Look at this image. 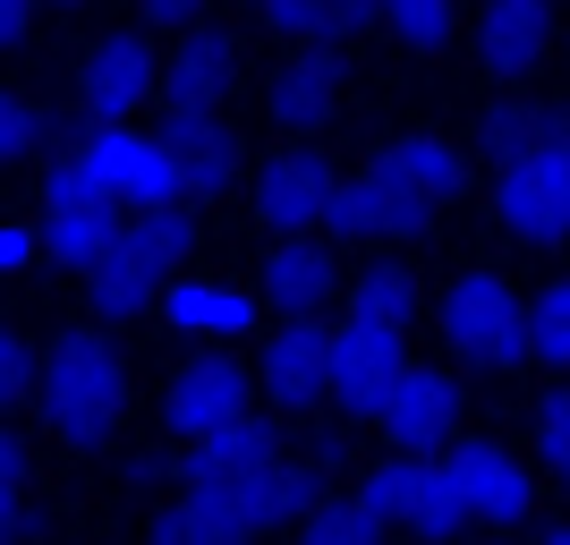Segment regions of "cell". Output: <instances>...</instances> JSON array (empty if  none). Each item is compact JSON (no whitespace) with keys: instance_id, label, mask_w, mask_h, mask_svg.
Here are the masks:
<instances>
[{"instance_id":"23","label":"cell","mask_w":570,"mask_h":545,"mask_svg":"<svg viewBox=\"0 0 570 545\" xmlns=\"http://www.w3.org/2000/svg\"><path fill=\"white\" fill-rule=\"evenodd\" d=\"M366 18H375L392 43L434 51V43H452V35H460V0H366Z\"/></svg>"},{"instance_id":"19","label":"cell","mask_w":570,"mask_h":545,"mask_svg":"<svg viewBox=\"0 0 570 545\" xmlns=\"http://www.w3.org/2000/svg\"><path fill=\"white\" fill-rule=\"evenodd\" d=\"M145 95H154V51H145L137 35L95 43V60H86V111L95 119H128Z\"/></svg>"},{"instance_id":"11","label":"cell","mask_w":570,"mask_h":545,"mask_svg":"<svg viewBox=\"0 0 570 545\" xmlns=\"http://www.w3.org/2000/svg\"><path fill=\"white\" fill-rule=\"evenodd\" d=\"M86 171L119 205H163V196H188L179 188V163H170L163 137H137L128 119H102V137H86Z\"/></svg>"},{"instance_id":"12","label":"cell","mask_w":570,"mask_h":545,"mask_svg":"<svg viewBox=\"0 0 570 545\" xmlns=\"http://www.w3.org/2000/svg\"><path fill=\"white\" fill-rule=\"evenodd\" d=\"M401 341L409 332H392V324H366V315H350V324H333V376H324V392H333L350 418H375V401H383V383L401 376L409 358H401Z\"/></svg>"},{"instance_id":"9","label":"cell","mask_w":570,"mask_h":545,"mask_svg":"<svg viewBox=\"0 0 570 545\" xmlns=\"http://www.w3.org/2000/svg\"><path fill=\"white\" fill-rule=\"evenodd\" d=\"M111 231H119V196L86 171V154H69V163L43 179V239H51V256H60V264H95Z\"/></svg>"},{"instance_id":"21","label":"cell","mask_w":570,"mask_h":545,"mask_svg":"<svg viewBox=\"0 0 570 545\" xmlns=\"http://www.w3.org/2000/svg\"><path fill=\"white\" fill-rule=\"evenodd\" d=\"M230 69H238L230 35H188L179 60H170V111H214L230 95Z\"/></svg>"},{"instance_id":"30","label":"cell","mask_w":570,"mask_h":545,"mask_svg":"<svg viewBox=\"0 0 570 545\" xmlns=\"http://www.w3.org/2000/svg\"><path fill=\"white\" fill-rule=\"evenodd\" d=\"M537 460H546L553 477H570V383L537 401Z\"/></svg>"},{"instance_id":"27","label":"cell","mask_w":570,"mask_h":545,"mask_svg":"<svg viewBox=\"0 0 570 545\" xmlns=\"http://www.w3.org/2000/svg\"><path fill=\"white\" fill-rule=\"evenodd\" d=\"M307 545H383V520L366 503H307Z\"/></svg>"},{"instance_id":"14","label":"cell","mask_w":570,"mask_h":545,"mask_svg":"<svg viewBox=\"0 0 570 545\" xmlns=\"http://www.w3.org/2000/svg\"><path fill=\"white\" fill-rule=\"evenodd\" d=\"M230 418H247V376H238L230 358H188V367L170 376V427L188 435V444H205V435H222Z\"/></svg>"},{"instance_id":"15","label":"cell","mask_w":570,"mask_h":545,"mask_svg":"<svg viewBox=\"0 0 570 545\" xmlns=\"http://www.w3.org/2000/svg\"><path fill=\"white\" fill-rule=\"evenodd\" d=\"M333 376V324L324 315H289L273 341H264V383H273V401L282 409H307Z\"/></svg>"},{"instance_id":"8","label":"cell","mask_w":570,"mask_h":545,"mask_svg":"<svg viewBox=\"0 0 570 545\" xmlns=\"http://www.w3.org/2000/svg\"><path fill=\"white\" fill-rule=\"evenodd\" d=\"M434 460H443V477H452V495H460V520H485V528L528 520L537 477H528V460H520L511 444H485V435H469V444H460V435H452Z\"/></svg>"},{"instance_id":"34","label":"cell","mask_w":570,"mask_h":545,"mask_svg":"<svg viewBox=\"0 0 570 545\" xmlns=\"http://www.w3.org/2000/svg\"><path fill=\"white\" fill-rule=\"evenodd\" d=\"M26 256H35V239H26V231H9V222H0V273H18Z\"/></svg>"},{"instance_id":"7","label":"cell","mask_w":570,"mask_h":545,"mask_svg":"<svg viewBox=\"0 0 570 545\" xmlns=\"http://www.w3.org/2000/svg\"><path fill=\"white\" fill-rule=\"evenodd\" d=\"M357 503H366L383 528H417V537H460V528H469V520H460L452 477H443L434 451H392L383 469H366Z\"/></svg>"},{"instance_id":"13","label":"cell","mask_w":570,"mask_h":545,"mask_svg":"<svg viewBox=\"0 0 570 545\" xmlns=\"http://www.w3.org/2000/svg\"><path fill=\"white\" fill-rule=\"evenodd\" d=\"M476 51H485L494 77H537L546 51H553V0H485Z\"/></svg>"},{"instance_id":"20","label":"cell","mask_w":570,"mask_h":545,"mask_svg":"<svg viewBox=\"0 0 570 545\" xmlns=\"http://www.w3.org/2000/svg\"><path fill=\"white\" fill-rule=\"evenodd\" d=\"M333 111H341V60H333V43H307L273 86V119L282 128H324Z\"/></svg>"},{"instance_id":"31","label":"cell","mask_w":570,"mask_h":545,"mask_svg":"<svg viewBox=\"0 0 570 545\" xmlns=\"http://www.w3.org/2000/svg\"><path fill=\"white\" fill-rule=\"evenodd\" d=\"M18 520H26V451L0 427V537H18Z\"/></svg>"},{"instance_id":"32","label":"cell","mask_w":570,"mask_h":545,"mask_svg":"<svg viewBox=\"0 0 570 545\" xmlns=\"http://www.w3.org/2000/svg\"><path fill=\"white\" fill-rule=\"evenodd\" d=\"M35 137H43V111H35V103H18L9 86H0V163H18Z\"/></svg>"},{"instance_id":"4","label":"cell","mask_w":570,"mask_h":545,"mask_svg":"<svg viewBox=\"0 0 570 545\" xmlns=\"http://www.w3.org/2000/svg\"><path fill=\"white\" fill-rule=\"evenodd\" d=\"M119 401H128V376H119L111 341L60 332V350L43 358V427L60 435V444H102Z\"/></svg>"},{"instance_id":"5","label":"cell","mask_w":570,"mask_h":545,"mask_svg":"<svg viewBox=\"0 0 570 545\" xmlns=\"http://www.w3.org/2000/svg\"><path fill=\"white\" fill-rule=\"evenodd\" d=\"M443 341H452V358H469L485 376H511V367H528V299L502 273L469 264L443 290Z\"/></svg>"},{"instance_id":"37","label":"cell","mask_w":570,"mask_h":545,"mask_svg":"<svg viewBox=\"0 0 570 545\" xmlns=\"http://www.w3.org/2000/svg\"><path fill=\"white\" fill-rule=\"evenodd\" d=\"M537 545H570V528H553V537H537Z\"/></svg>"},{"instance_id":"33","label":"cell","mask_w":570,"mask_h":545,"mask_svg":"<svg viewBox=\"0 0 570 545\" xmlns=\"http://www.w3.org/2000/svg\"><path fill=\"white\" fill-rule=\"evenodd\" d=\"M18 383H26V341H18V332H0V401H9Z\"/></svg>"},{"instance_id":"3","label":"cell","mask_w":570,"mask_h":545,"mask_svg":"<svg viewBox=\"0 0 570 545\" xmlns=\"http://www.w3.org/2000/svg\"><path fill=\"white\" fill-rule=\"evenodd\" d=\"M196 247V222L179 196H163V205H137V222H119L111 239H102V256H95V308L102 315H137L163 299L170 282V264Z\"/></svg>"},{"instance_id":"10","label":"cell","mask_w":570,"mask_h":545,"mask_svg":"<svg viewBox=\"0 0 570 545\" xmlns=\"http://www.w3.org/2000/svg\"><path fill=\"white\" fill-rule=\"evenodd\" d=\"M375 427L392 435V451H443L460 435V383L443 367H401L375 401Z\"/></svg>"},{"instance_id":"24","label":"cell","mask_w":570,"mask_h":545,"mask_svg":"<svg viewBox=\"0 0 570 545\" xmlns=\"http://www.w3.org/2000/svg\"><path fill=\"white\" fill-rule=\"evenodd\" d=\"M350 315H366V324H392V332H409L417 324V282H409L401 264H366L350 282Z\"/></svg>"},{"instance_id":"6","label":"cell","mask_w":570,"mask_h":545,"mask_svg":"<svg viewBox=\"0 0 570 545\" xmlns=\"http://www.w3.org/2000/svg\"><path fill=\"white\" fill-rule=\"evenodd\" d=\"M494 222L511 239H537V247L570 239V119H553L528 154L494 163Z\"/></svg>"},{"instance_id":"25","label":"cell","mask_w":570,"mask_h":545,"mask_svg":"<svg viewBox=\"0 0 570 545\" xmlns=\"http://www.w3.org/2000/svg\"><path fill=\"white\" fill-rule=\"evenodd\" d=\"M170 324H179V332H247V324H256V308H247L238 290L179 282V290H170Z\"/></svg>"},{"instance_id":"22","label":"cell","mask_w":570,"mask_h":545,"mask_svg":"<svg viewBox=\"0 0 570 545\" xmlns=\"http://www.w3.org/2000/svg\"><path fill=\"white\" fill-rule=\"evenodd\" d=\"M264 26L289 43H341L350 26H366V0H264Z\"/></svg>"},{"instance_id":"36","label":"cell","mask_w":570,"mask_h":545,"mask_svg":"<svg viewBox=\"0 0 570 545\" xmlns=\"http://www.w3.org/2000/svg\"><path fill=\"white\" fill-rule=\"evenodd\" d=\"M26 35V0H0V43H18Z\"/></svg>"},{"instance_id":"28","label":"cell","mask_w":570,"mask_h":545,"mask_svg":"<svg viewBox=\"0 0 570 545\" xmlns=\"http://www.w3.org/2000/svg\"><path fill=\"white\" fill-rule=\"evenodd\" d=\"M553 128V111H528V103H502V111H485V128H476V145L494 154V163H511V154H528V145Z\"/></svg>"},{"instance_id":"38","label":"cell","mask_w":570,"mask_h":545,"mask_svg":"<svg viewBox=\"0 0 570 545\" xmlns=\"http://www.w3.org/2000/svg\"><path fill=\"white\" fill-rule=\"evenodd\" d=\"M60 9H69V0H60Z\"/></svg>"},{"instance_id":"18","label":"cell","mask_w":570,"mask_h":545,"mask_svg":"<svg viewBox=\"0 0 570 545\" xmlns=\"http://www.w3.org/2000/svg\"><path fill=\"white\" fill-rule=\"evenodd\" d=\"M333 282H341L333 247H315L307 231H289L282 247L264 256V299H273V308H289V315H315L324 299H333Z\"/></svg>"},{"instance_id":"16","label":"cell","mask_w":570,"mask_h":545,"mask_svg":"<svg viewBox=\"0 0 570 545\" xmlns=\"http://www.w3.org/2000/svg\"><path fill=\"white\" fill-rule=\"evenodd\" d=\"M333 171L315 163V154H273L256 179V214L273 222V231H324V205H333Z\"/></svg>"},{"instance_id":"2","label":"cell","mask_w":570,"mask_h":545,"mask_svg":"<svg viewBox=\"0 0 570 545\" xmlns=\"http://www.w3.org/2000/svg\"><path fill=\"white\" fill-rule=\"evenodd\" d=\"M188 486H196L205 512L238 520L247 537H256V528H282V520H307V503H315V469L289 460V451L273 444V427H256V418H230L222 435H205Z\"/></svg>"},{"instance_id":"1","label":"cell","mask_w":570,"mask_h":545,"mask_svg":"<svg viewBox=\"0 0 570 545\" xmlns=\"http://www.w3.org/2000/svg\"><path fill=\"white\" fill-rule=\"evenodd\" d=\"M469 188V154L452 137H392L375 163L341 179L333 205H324V231L333 239H417L434 231V214Z\"/></svg>"},{"instance_id":"17","label":"cell","mask_w":570,"mask_h":545,"mask_svg":"<svg viewBox=\"0 0 570 545\" xmlns=\"http://www.w3.org/2000/svg\"><path fill=\"white\" fill-rule=\"evenodd\" d=\"M163 145H170V163H179V188H196V196L230 188V171H238V137L222 128L214 111H170Z\"/></svg>"},{"instance_id":"35","label":"cell","mask_w":570,"mask_h":545,"mask_svg":"<svg viewBox=\"0 0 570 545\" xmlns=\"http://www.w3.org/2000/svg\"><path fill=\"white\" fill-rule=\"evenodd\" d=\"M205 0H145V18H163V26H188Z\"/></svg>"},{"instance_id":"29","label":"cell","mask_w":570,"mask_h":545,"mask_svg":"<svg viewBox=\"0 0 570 545\" xmlns=\"http://www.w3.org/2000/svg\"><path fill=\"white\" fill-rule=\"evenodd\" d=\"M154 545H247V528L222 520V512H205V503H179V512H163V528H154Z\"/></svg>"},{"instance_id":"26","label":"cell","mask_w":570,"mask_h":545,"mask_svg":"<svg viewBox=\"0 0 570 545\" xmlns=\"http://www.w3.org/2000/svg\"><path fill=\"white\" fill-rule=\"evenodd\" d=\"M528 358L570 367V273H553V282L528 299Z\"/></svg>"}]
</instances>
